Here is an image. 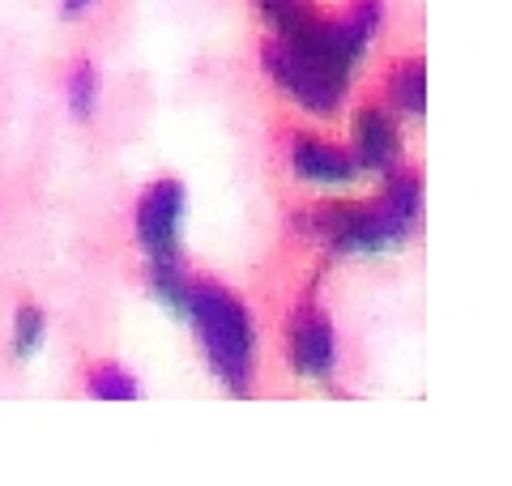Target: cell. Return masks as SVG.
Wrapping results in <instances>:
<instances>
[{
    "mask_svg": "<svg viewBox=\"0 0 512 486\" xmlns=\"http://www.w3.org/2000/svg\"><path fill=\"white\" fill-rule=\"evenodd\" d=\"M397 162H402V141H397L393 120L380 107H363L355 116V167L393 171Z\"/></svg>",
    "mask_w": 512,
    "mask_h": 486,
    "instance_id": "5",
    "label": "cell"
},
{
    "mask_svg": "<svg viewBox=\"0 0 512 486\" xmlns=\"http://www.w3.org/2000/svg\"><path fill=\"white\" fill-rule=\"evenodd\" d=\"M39 342H43V312L35 303H26V307H18V320H13V354L30 359V354L39 350Z\"/></svg>",
    "mask_w": 512,
    "mask_h": 486,
    "instance_id": "12",
    "label": "cell"
},
{
    "mask_svg": "<svg viewBox=\"0 0 512 486\" xmlns=\"http://www.w3.org/2000/svg\"><path fill=\"white\" fill-rule=\"evenodd\" d=\"M180 214L184 188L180 180H158L137 205V239L146 256H180Z\"/></svg>",
    "mask_w": 512,
    "mask_h": 486,
    "instance_id": "3",
    "label": "cell"
},
{
    "mask_svg": "<svg viewBox=\"0 0 512 486\" xmlns=\"http://www.w3.org/2000/svg\"><path fill=\"white\" fill-rule=\"evenodd\" d=\"M389 94H393V107H402L406 116H423L427 111V69L419 60L402 64L389 81Z\"/></svg>",
    "mask_w": 512,
    "mask_h": 486,
    "instance_id": "9",
    "label": "cell"
},
{
    "mask_svg": "<svg viewBox=\"0 0 512 486\" xmlns=\"http://www.w3.org/2000/svg\"><path fill=\"white\" fill-rule=\"evenodd\" d=\"M252 5L269 26L278 30V39H295L320 18L312 0H252Z\"/></svg>",
    "mask_w": 512,
    "mask_h": 486,
    "instance_id": "8",
    "label": "cell"
},
{
    "mask_svg": "<svg viewBox=\"0 0 512 486\" xmlns=\"http://www.w3.org/2000/svg\"><path fill=\"white\" fill-rule=\"evenodd\" d=\"M94 0H64V18H77V13H86Z\"/></svg>",
    "mask_w": 512,
    "mask_h": 486,
    "instance_id": "13",
    "label": "cell"
},
{
    "mask_svg": "<svg viewBox=\"0 0 512 486\" xmlns=\"http://www.w3.org/2000/svg\"><path fill=\"white\" fill-rule=\"evenodd\" d=\"M180 316L192 320V329L201 337V350L210 359L214 376L244 397L252 384V316L227 286L188 278Z\"/></svg>",
    "mask_w": 512,
    "mask_h": 486,
    "instance_id": "1",
    "label": "cell"
},
{
    "mask_svg": "<svg viewBox=\"0 0 512 486\" xmlns=\"http://www.w3.org/2000/svg\"><path fill=\"white\" fill-rule=\"evenodd\" d=\"M94 103H99V73H94V64L82 60L69 77V107L77 120H90L94 116Z\"/></svg>",
    "mask_w": 512,
    "mask_h": 486,
    "instance_id": "10",
    "label": "cell"
},
{
    "mask_svg": "<svg viewBox=\"0 0 512 486\" xmlns=\"http://www.w3.org/2000/svg\"><path fill=\"white\" fill-rule=\"evenodd\" d=\"M265 73L274 77L295 103L316 111V116H333L342 103V94H346V77L325 69L312 52H303V47L286 43V39L265 43Z\"/></svg>",
    "mask_w": 512,
    "mask_h": 486,
    "instance_id": "2",
    "label": "cell"
},
{
    "mask_svg": "<svg viewBox=\"0 0 512 486\" xmlns=\"http://www.w3.org/2000/svg\"><path fill=\"white\" fill-rule=\"evenodd\" d=\"M86 388H90L94 397H103V401H133V397H137L133 376H124L120 367H94L90 380H86Z\"/></svg>",
    "mask_w": 512,
    "mask_h": 486,
    "instance_id": "11",
    "label": "cell"
},
{
    "mask_svg": "<svg viewBox=\"0 0 512 486\" xmlns=\"http://www.w3.org/2000/svg\"><path fill=\"white\" fill-rule=\"evenodd\" d=\"M419 201H423L419 197V175L393 167L389 180H384V192L376 197V209H380V218L389 222V231L397 235V243H402L410 235V226L419 222Z\"/></svg>",
    "mask_w": 512,
    "mask_h": 486,
    "instance_id": "7",
    "label": "cell"
},
{
    "mask_svg": "<svg viewBox=\"0 0 512 486\" xmlns=\"http://www.w3.org/2000/svg\"><path fill=\"white\" fill-rule=\"evenodd\" d=\"M333 324L325 312H316V307H299L291 316V359L303 376L312 380H329L333 376Z\"/></svg>",
    "mask_w": 512,
    "mask_h": 486,
    "instance_id": "4",
    "label": "cell"
},
{
    "mask_svg": "<svg viewBox=\"0 0 512 486\" xmlns=\"http://www.w3.org/2000/svg\"><path fill=\"white\" fill-rule=\"evenodd\" d=\"M291 162H295V171L303 175V180H312V184H350L359 175L355 167V158H350L342 145H333V141H320V137H295L291 145Z\"/></svg>",
    "mask_w": 512,
    "mask_h": 486,
    "instance_id": "6",
    "label": "cell"
}]
</instances>
